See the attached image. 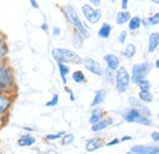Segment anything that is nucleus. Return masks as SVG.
Listing matches in <instances>:
<instances>
[{
    "label": "nucleus",
    "instance_id": "obj_22",
    "mask_svg": "<svg viewBox=\"0 0 159 154\" xmlns=\"http://www.w3.org/2000/svg\"><path fill=\"white\" fill-rule=\"evenodd\" d=\"M9 53H10V48H9L7 42L6 40L0 42V62L4 60H7Z\"/></svg>",
    "mask_w": 159,
    "mask_h": 154
},
{
    "label": "nucleus",
    "instance_id": "obj_25",
    "mask_svg": "<svg viewBox=\"0 0 159 154\" xmlns=\"http://www.w3.org/2000/svg\"><path fill=\"white\" fill-rule=\"evenodd\" d=\"M71 78H72V81L75 82V83H84L86 81H87V78L84 76V74H83V71H81V70H77V71H74L72 72V75H71Z\"/></svg>",
    "mask_w": 159,
    "mask_h": 154
},
{
    "label": "nucleus",
    "instance_id": "obj_24",
    "mask_svg": "<svg viewBox=\"0 0 159 154\" xmlns=\"http://www.w3.org/2000/svg\"><path fill=\"white\" fill-rule=\"evenodd\" d=\"M136 52H137V49H136V45L135 44H132V43H130V44H127L126 45V48H125V50H124V57L126 59H132L135 55H136Z\"/></svg>",
    "mask_w": 159,
    "mask_h": 154
},
{
    "label": "nucleus",
    "instance_id": "obj_23",
    "mask_svg": "<svg viewBox=\"0 0 159 154\" xmlns=\"http://www.w3.org/2000/svg\"><path fill=\"white\" fill-rule=\"evenodd\" d=\"M129 29L130 31H137L139 27H141V25H142V20L139 16H134V17H131V19L129 20Z\"/></svg>",
    "mask_w": 159,
    "mask_h": 154
},
{
    "label": "nucleus",
    "instance_id": "obj_43",
    "mask_svg": "<svg viewBox=\"0 0 159 154\" xmlns=\"http://www.w3.org/2000/svg\"><path fill=\"white\" fill-rule=\"evenodd\" d=\"M132 137L131 136H124L122 138H120V142H126V141H130Z\"/></svg>",
    "mask_w": 159,
    "mask_h": 154
},
{
    "label": "nucleus",
    "instance_id": "obj_36",
    "mask_svg": "<svg viewBox=\"0 0 159 154\" xmlns=\"http://www.w3.org/2000/svg\"><path fill=\"white\" fill-rule=\"evenodd\" d=\"M65 91L69 93V96H70V100H71V102H75V96H74V93H72V89H71V88H69V87H65Z\"/></svg>",
    "mask_w": 159,
    "mask_h": 154
},
{
    "label": "nucleus",
    "instance_id": "obj_28",
    "mask_svg": "<svg viewBox=\"0 0 159 154\" xmlns=\"http://www.w3.org/2000/svg\"><path fill=\"white\" fill-rule=\"evenodd\" d=\"M74 141H75V136L72 134H65L61 137V143L64 146H70V144L74 143Z\"/></svg>",
    "mask_w": 159,
    "mask_h": 154
},
{
    "label": "nucleus",
    "instance_id": "obj_35",
    "mask_svg": "<svg viewBox=\"0 0 159 154\" xmlns=\"http://www.w3.org/2000/svg\"><path fill=\"white\" fill-rule=\"evenodd\" d=\"M119 143H120L119 138H113L110 142L107 143V146H108V147H111V146H115V144H119Z\"/></svg>",
    "mask_w": 159,
    "mask_h": 154
},
{
    "label": "nucleus",
    "instance_id": "obj_5",
    "mask_svg": "<svg viewBox=\"0 0 159 154\" xmlns=\"http://www.w3.org/2000/svg\"><path fill=\"white\" fill-rule=\"evenodd\" d=\"M115 87L119 93H125L129 89V86L131 83V76L129 71L120 65L119 69L115 71Z\"/></svg>",
    "mask_w": 159,
    "mask_h": 154
},
{
    "label": "nucleus",
    "instance_id": "obj_26",
    "mask_svg": "<svg viewBox=\"0 0 159 154\" xmlns=\"http://www.w3.org/2000/svg\"><path fill=\"white\" fill-rule=\"evenodd\" d=\"M139 99L142 100L143 103H152V102H153V96H152V93L149 92V89H148V91L141 89L139 93Z\"/></svg>",
    "mask_w": 159,
    "mask_h": 154
},
{
    "label": "nucleus",
    "instance_id": "obj_32",
    "mask_svg": "<svg viewBox=\"0 0 159 154\" xmlns=\"http://www.w3.org/2000/svg\"><path fill=\"white\" fill-rule=\"evenodd\" d=\"M139 89L148 91V89H151V83H149V81H148L147 78H143L139 83Z\"/></svg>",
    "mask_w": 159,
    "mask_h": 154
},
{
    "label": "nucleus",
    "instance_id": "obj_31",
    "mask_svg": "<svg viewBox=\"0 0 159 154\" xmlns=\"http://www.w3.org/2000/svg\"><path fill=\"white\" fill-rule=\"evenodd\" d=\"M58 103H59V94H58V93H55V94H53L52 99H50L49 102H47V103H45V106L53 108V106H57V105H58Z\"/></svg>",
    "mask_w": 159,
    "mask_h": 154
},
{
    "label": "nucleus",
    "instance_id": "obj_46",
    "mask_svg": "<svg viewBox=\"0 0 159 154\" xmlns=\"http://www.w3.org/2000/svg\"><path fill=\"white\" fill-rule=\"evenodd\" d=\"M111 1H113V2H115V1H116V0H111Z\"/></svg>",
    "mask_w": 159,
    "mask_h": 154
},
{
    "label": "nucleus",
    "instance_id": "obj_19",
    "mask_svg": "<svg viewBox=\"0 0 159 154\" xmlns=\"http://www.w3.org/2000/svg\"><path fill=\"white\" fill-rule=\"evenodd\" d=\"M111 31H113V27L110 23H103L100 26V28L98 29V37L103 39H108L111 34Z\"/></svg>",
    "mask_w": 159,
    "mask_h": 154
},
{
    "label": "nucleus",
    "instance_id": "obj_47",
    "mask_svg": "<svg viewBox=\"0 0 159 154\" xmlns=\"http://www.w3.org/2000/svg\"><path fill=\"white\" fill-rule=\"evenodd\" d=\"M151 1H156V0H151Z\"/></svg>",
    "mask_w": 159,
    "mask_h": 154
},
{
    "label": "nucleus",
    "instance_id": "obj_39",
    "mask_svg": "<svg viewBox=\"0 0 159 154\" xmlns=\"http://www.w3.org/2000/svg\"><path fill=\"white\" fill-rule=\"evenodd\" d=\"M129 0H121V10H127Z\"/></svg>",
    "mask_w": 159,
    "mask_h": 154
},
{
    "label": "nucleus",
    "instance_id": "obj_6",
    "mask_svg": "<svg viewBox=\"0 0 159 154\" xmlns=\"http://www.w3.org/2000/svg\"><path fill=\"white\" fill-rule=\"evenodd\" d=\"M151 70V64L148 62H142V64H135L132 66V70H131V82L135 83V84H139V82L146 78L148 72Z\"/></svg>",
    "mask_w": 159,
    "mask_h": 154
},
{
    "label": "nucleus",
    "instance_id": "obj_34",
    "mask_svg": "<svg viewBox=\"0 0 159 154\" xmlns=\"http://www.w3.org/2000/svg\"><path fill=\"white\" fill-rule=\"evenodd\" d=\"M126 38H127V32L126 31H121L120 34L118 36V42L120 44H125L126 43Z\"/></svg>",
    "mask_w": 159,
    "mask_h": 154
},
{
    "label": "nucleus",
    "instance_id": "obj_9",
    "mask_svg": "<svg viewBox=\"0 0 159 154\" xmlns=\"http://www.w3.org/2000/svg\"><path fill=\"white\" fill-rule=\"evenodd\" d=\"M82 64H83L84 69L88 72H91V74H93L96 76H103L104 70H103V67L100 66V64L97 60H94V59L92 58H84L82 59Z\"/></svg>",
    "mask_w": 159,
    "mask_h": 154
},
{
    "label": "nucleus",
    "instance_id": "obj_33",
    "mask_svg": "<svg viewBox=\"0 0 159 154\" xmlns=\"http://www.w3.org/2000/svg\"><path fill=\"white\" fill-rule=\"evenodd\" d=\"M148 25L149 26H156V25H159V12L154 14L153 16H151L148 19Z\"/></svg>",
    "mask_w": 159,
    "mask_h": 154
},
{
    "label": "nucleus",
    "instance_id": "obj_16",
    "mask_svg": "<svg viewBox=\"0 0 159 154\" xmlns=\"http://www.w3.org/2000/svg\"><path fill=\"white\" fill-rule=\"evenodd\" d=\"M105 97H107V89L105 88H100L98 91H96L94 97H93V100L91 103V106L92 108L99 106L100 104H103V102L105 100Z\"/></svg>",
    "mask_w": 159,
    "mask_h": 154
},
{
    "label": "nucleus",
    "instance_id": "obj_30",
    "mask_svg": "<svg viewBox=\"0 0 159 154\" xmlns=\"http://www.w3.org/2000/svg\"><path fill=\"white\" fill-rule=\"evenodd\" d=\"M64 135H65V131H59L57 134H48L45 136V139L47 141H57V139H60Z\"/></svg>",
    "mask_w": 159,
    "mask_h": 154
},
{
    "label": "nucleus",
    "instance_id": "obj_17",
    "mask_svg": "<svg viewBox=\"0 0 159 154\" xmlns=\"http://www.w3.org/2000/svg\"><path fill=\"white\" fill-rule=\"evenodd\" d=\"M57 64H58V70H59L61 81L64 84H66L67 83V75L70 74V66H69V64H64V62H57Z\"/></svg>",
    "mask_w": 159,
    "mask_h": 154
},
{
    "label": "nucleus",
    "instance_id": "obj_4",
    "mask_svg": "<svg viewBox=\"0 0 159 154\" xmlns=\"http://www.w3.org/2000/svg\"><path fill=\"white\" fill-rule=\"evenodd\" d=\"M121 116L126 122H135V124L144 125V126H151L152 125V121L149 120L148 116H146L143 113H141L139 109L132 108V106L129 108V109H125L121 113Z\"/></svg>",
    "mask_w": 159,
    "mask_h": 154
},
{
    "label": "nucleus",
    "instance_id": "obj_10",
    "mask_svg": "<svg viewBox=\"0 0 159 154\" xmlns=\"http://www.w3.org/2000/svg\"><path fill=\"white\" fill-rule=\"evenodd\" d=\"M130 154H159V146H134L129 151Z\"/></svg>",
    "mask_w": 159,
    "mask_h": 154
},
{
    "label": "nucleus",
    "instance_id": "obj_13",
    "mask_svg": "<svg viewBox=\"0 0 159 154\" xmlns=\"http://www.w3.org/2000/svg\"><path fill=\"white\" fill-rule=\"evenodd\" d=\"M113 119L111 117H102L99 121H97L96 124H93L92 125V127H91V131L92 132H100V131H103V130H105V129H108L110 125H113Z\"/></svg>",
    "mask_w": 159,
    "mask_h": 154
},
{
    "label": "nucleus",
    "instance_id": "obj_18",
    "mask_svg": "<svg viewBox=\"0 0 159 154\" xmlns=\"http://www.w3.org/2000/svg\"><path fill=\"white\" fill-rule=\"evenodd\" d=\"M158 45H159V33L158 32L151 33L149 39H148V53L156 52V49L158 48Z\"/></svg>",
    "mask_w": 159,
    "mask_h": 154
},
{
    "label": "nucleus",
    "instance_id": "obj_21",
    "mask_svg": "<svg viewBox=\"0 0 159 154\" xmlns=\"http://www.w3.org/2000/svg\"><path fill=\"white\" fill-rule=\"evenodd\" d=\"M102 117H104V114H103L102 109H99L98 106H94V109L91 111V116H89V120L88 121H89L91 125H93L97 121H99Z\"/></svg>",
    "mask_w": 159,
    "mask_h": 154
},
{
    "label": "nucleus",
    "instance_id": "obj_12",
    "mask_svg": "<svg viewBox=\"0 0 159 154\" xmlns=\"http://www.w3.org/2000/svg\"><path fill=\"white\" fill-rule=\"evenodd\" d=\"M36 142H37V138L32 134H23L17 138V146H20L22 148L32 147L36 144Z\"/></svg>",
    "mask_w": 159,
    "mask_h": 154
},
{
    "label": "nucleus",
    "instance_id": "obj_20",
    "mask_svg": "<svg viewBox=\"0 0 159 154\" xmlns=\"http://www.w3.org/2000/svg\"><path fill=\"white\" fill-rule=\"evenodd\" d=\"M130 19H131V14H130L127 10H121L120 12H118V15H116V20H115V21H116V25L122 26V25L127 23Z\"/></svg>",
    "mask_w": 159,
    "mask_h": 154
},
{
    "label": "nucleus",
    "instance_id": "obj_29",
    "mask_svg": "<svg viewBox=\"0 0 159 154\" xmlns=\"http://www.w3.org/2000/svg\"><path fill=\"white\" fill-rule=\"evenodd\" d=\"M82 42H83V38H82L80 34L75 33V34L72 36V44H74L75 48H77V49L82 48Z\"/></svg>",
    "mask_w": 159,
    "mask_h": 154
},
{
    "label": "nucleus",
    "instance_id": "obj_27",
    "mask_svg": "<svg viewBox=\"0 0 159 154\" xmlns=\"http://www.w3.org/2000/svg\"><path fill=\"white\" fill-rule=\"evenodd\" d=\"M103 77L108 83H114L115 82V71H111L109 69H105L103 72Z\"/></svg>",
    "mask_w": 159,
    "mask_h": 154
},
{
    "label": "nucleus",
    "instance_id": "obj_15",
    "mask_svg": "<svg viewBox=\"0 0 159 154\" xmlns=\"http://www.w3.org/2000/svg\"><path fill=\"white\" fill-rule=\"evenodd\" d=\"M129 103H130V105H131L132 108L139 109V111H141V113H143L146 116L151 115L149 109H148V108H146V104H144L142 100H139V99L135 98V97H130V98H129Z\"/></svg>",
    "mask_w": 159,
    "mask_h": 154
},
{
    "label": "nucleus",
    "instance_id": "obj_48",
    "mask_svg": "<svg viewBox=\"0 0 159 154\" xmlns=\"http://www.w3.org/2000/svg\"><path fill=\"white\" fill-rule=\"evenodd\" d=\"M158 117H159V114H158Z\"/></svg>",
    "mask_w": 159,
    "mask_h": 154
},
{
    "label": "nucleus",
    "instance_id": "obj_2",
    "mask_svg": "<svg viewBox=\"0 0 159 154\" xmlns=\"http://www.w3.org/2000/svg\"><path fill=\"white\" fill-rule=\"evenodd\" d=\"M61 11L65 15V17L67 19V21L70 22V25L74 27V29H75V32L77 34H80L83 39L89 37V32H88L87 26L81 21L79 14H77V11H76V9L74 6L65 5V6L61 7Z\"/></svg>",
    "mask_w": 159,
    "mask_h": 154
},
{
    "label": "nucleus",
    "instance_id": "obj_38",
    "mask_svg": "<svg viewBox=\"0 0 159 154\" xmlns=\"http://www.w3.org/2000/svg\"><path fill=\"white\" fill-rule=\"evenodd\" d=\"M40 29L44 31L45 33H48V31H49V26H48V23H47V22H43V23L40 25Z\"/></svg>",
    "mask_w": 159,
    "mask_h": 154
},
{
    "label": "nucleus",
    "instance_id": "obj_7",
    "mask_svg": "<svg viewBox=\"0 0 159 154\" xmlns=\"http://www.w3.org/2000/svg\"><path fill=\"white\" fill-rule=\"evenodd\" d=\"M82 14L84 16V19L87 20L91 25H96L102 19V11L99 9H96L94 6H92L91 4H84L82 5Z\"/></svg>",
    "mask_w": 159,
    "mask_h": 154
},
{
    "label": "nucleus",
    "instance_id": "obj_11",
    "mask_svg": "<svg viewBox=\"0 0 159 154\" xmlns=\"http://www.w3.org/2000/svg\"><path fill=\"white\" fill-rule=\"evenodd\" d=\"M104 62H105V66L107 69L111 70V71H116L120 66V59L119 57H116L115 54H105L104 57Z\"/></svg>",
    "mask_w": 159,
    "mask_h": 154
},
{
    "label": "nucleus",
    "instance_id": "obj_44",
    "mask_svg": "<svg viewBox=\"0 0 159 154\" xmlns=\"http://www.w3.org/2000/svg\"><path fill=\"white\" fill-rule=\"evenodd\" d=\"M2 40H6V36H5L4 32L0 31V42H2Z\"/></svg>",
    "mask_w": 159,
    "mask_h": 154
},
{
    "label": "nucleus",
    "instance_id": "obj_42",
    "mask_svg": "<svg viewBox=\"0 0 159 154\" xmlns=\"http://www.w3.org/2000/svg\"><path fill=\"white\" fill-rule=\"evenodd\" d=\"M151 137H152V139H153V141L158 142L159 141V132H153V134L151 135Z\"/></svg>",
    "mask_w": 159,
    "mask_h": 154
},
{
    "label": "nucleus",
    "instance_id": "obj_37",
    "mask_svg": "<svg viewBox=\"0 0 159 154\" xmlns=\"http://www.w3.org/2000/svg\"><path fill=\"white\" fill-rule=\"evenodd\" d=\"M28 1H30L31 6H32L33 9H36V10H39V4H38V1H37V0H28Z\"/></svg>",
    "mask_w": 159,
    "mask_h": 154
},
{
    "label": "nucleus",
    "instance_id": "obj_41",
    "mask_svg": "<svg viewBox=\"0 0 159 154\" xmlns=\"http://www.w3.org/2000/svg\"><path fill=\"white\" fill-rule=\"evenodd\" d=\"M89 2L92 4V6L98 7V6H100V4H102V0H89Z\"/></svg>",
    "mask_w": 159,
    "mask_h": 154
},
{
    "label": "nucleus",
    "instance_id": "obj_14",
    "mask_svg": "<svg viewBox=\"0 0 159 154\" xmlns=\"http://www.w3.org/2000/svg\"><path fill=\"white\" fill-rule=\"evenodd\" d=\"M105 143H104V141L99 138V137H96V138H91V139H88L87 142H86V151L88 152V153H92V152H96L97 149H99L102 148L103 146H104Z\"/></svg>",
    "mask_w": 159,
    "mask_h": 154
},
{
    "label": "nucleus",
    "instance_id": "obj_45",
    "mask_svg": "<svg viewBox=\"0 0 159 154\" xmlns=\"http://www.w3.org/2000/svg\"><path fill=\"white\" fill-rule=\"evenodd\" d=\"M156 67H158V69H159V59L156 61Z\"/></svg>",
    "mask_w": 159,
    "mask_h": 154
},
{
    "label": "nucleus",
    "instance_id": "obj_8",
    "mask_svg": "<svg viewBox=\"0 0 159 154\" xmlns=\"http://www.w3.org/2000/svg\"><path fill=\"white\" fill-rule=\"evenodd\" d=\"M16 100V93H0V115L10 114Z\"/></svg>",
    "mask_w": 159,
    "mask_h": 154
},
{
    "label": "nucleus",
    "instance_id": "obj_1",
    "mask_svg": "<svg viewBox=\"0 0 159 154\" xmlns=\"http://www.w3.org/2000/svg\"><path fill=\"white\" fill-rule=\"evenodd\" d=\"M17 83L14 67L7 60L0 62V93H16Z\"/></svg>",
    "mask_w": 159,
    "mask_h": 154
},
{
    "label": "nucleus",
    "instance_id": "obj_40",
    "mask_svg": "<svg viewBox=\"0 0 159 154\" xmlns=\"http://www.w3.org/2000/svg\"><path fill=\"white\" fill-rule=\"evenodd\" d=\"M60 33H61V29H60L59 27H54V28H53V36H54V37L60 36Z\"/></svg>",
    "mask_w": 159,
    "mask_h": 154
},
{
    "label": "nucleus",
    "instance_id": "obj_3",
    "mask_svg": "<svg viewBox=\"0 0 159 154\" xmlns=\"http://www.w3.org/2000/svg\"><path fill=\"white\" fill-rule=\"evenodd\" d=\"M52 57L57 62L74 64V65L82 64V58L79 54L67 48H54L52 50Z\"/></svg>",
    "mask_w": 159,
    "mask_h": 154
}]
</instances>
